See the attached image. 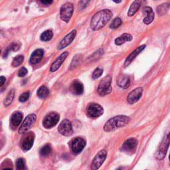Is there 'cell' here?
Listing matches in <instances>:
<instances>
[{"label": "cell", "instance_id": "cell-1", "mask_svg": "<svg viewBox=\"0 0 170 170\" xmlns=\"http://www.w3.org/2000/svg\"><path fill=\"white\" fill-rule=\"evenodd\" d=\"M112 15V12L109 9H103L97 12L92 18L91 29L93 31H98L103 28L111 19Z\"/></svg>", "mask_w": 170, "mask_h": 170}, {"label": "cell", "instance_id": "cell-2", "mask_svg": "<svg viewBox=\"0 0 170 170\" xmlns=\"http://www.w3.org/2000/svg\"><path fill=\"white\" fill-rule=\"evenodd\" d=\"M130 122V118L126 116H117L108 121L104 126V130L106 132L114 131L118 128L126 126Z\"/></svg>", "mask_w": 170, "mask_h": 170}, {"label": "cell", "instance_id": "cell-3", "mask_svg": "<svg viewBox=\"0 0 170 170\" xmlns=\"http://www.w3.org/2000/svg\"><path fill=\"white\" fill-rule=\"evenodd\" d=\"M111 84L112 77L109 75L105 76L100 82L99 88H98V93L102 96L110 94L112 89Z\"/></svg>", "mask_w": 170, "mask_h": 170}, {"label": "cell", "instance_id": "cell-4", "mask_svg": "<svg viewBox=\"0 0 170 170\" xmlns=\"http://www.w3.org/2000/svg\"><path fill=\"white\" fill-rule=\"evenodd\" d=\"M73 5L71 3H66L60 9V15L61 19L65 22L68 23L70 20L73 13Z\"/></svg>", "mask_w": 170, "mask_h": 170}, {"label": "cell", "instance_id": "cell-5", "mask_svg": "<svg viewBox=\"0 0 170 170\" xmlns=\"http://www.w3.org/2000/svg\"><path fill=\"white\" fill-rule=\"evenodd\" d=\"M60 119V116L58 113L53 112L47 115L44 118L43 124L45 128H51L57 124Z\"/></svg>", "mask_w": 170, "mask_h": 170}, {"label": "cell", "instance_id": "cell-6", "mask_svg": "<svg viewBox=\"0 0 170 170\" xmlns=\"http://www.w3.org/2000/svg\"><path fill=\"white\" fill-rule=\"evenodd\" d=\"M170 143V131L166 135V137L163 139L162 142L160 147L158 149V152L156 153V158L158 159H163L166 156L169 145Z\"/></svg>", "mask_w": 170, "mask_h": 170}, {"label": "cell", "instance_id": "cell-7", "mask_svg": "<svg viewBox=\"0 0 170 170\" xmlns=\"http://www.w3.org/2000/svg\"><path fill=\"white\" fill-rule=\"evenodd\" d=\"M138 142L135 138H129L124 142L121 148L122 151L129 154H133L136 150Z\"/></svg>", "mask_w": 170, "mask_h": 170}, {"label": "cell", "instance_id": "cell-8", "mask_svg": "<svg viewBox=\"0 0 170 170\" xmlns=\"http://www.w3.org/2000/svg\"><path fill=\"white\" fill-rule=\"evenodd\" d=\"M104 113V109L103 108L98 104L92 103L90 104L87 109V114L90 118H99Z\"/></svg>", "mask_w": 170, "mask_h": 170}, {"label": "cell", "instance_id": "cell-9", "mask_svg": "<svg viewBox=\"0 0 170 170\" xmlns=\"http://www.w3.org/2000/svg\"><path fill=\"white\" fill-rule=\"evenodd\" d=\"M86 146V141L82 138H76L70 142V148L75 154L80 153Z\"/></svg>", "mask_w": 170, "mask_h": 170}, {"label": "cell", "instance_id": "cell-10", "mask_svg": "<svg viewBox=\"0 0 170 170\" xmlns=\"http://www.w3.org/2000/svg\"><path fill=\"white\" fill-rule=\"evenodd\" d=\"M106 156L107 152L106 150H102L100 151L93 159V161H92L91 164V169L92 170L99 169V168L102 166L103 162H104L106 159Z\"/></svg>", "mask_w": 170, "mask_h": 170}, {"label": "cell", "instance_id": "cell-11", "mask_svg": "<svg viewBox=\"0 0 170 170\" xmlns=\"http://www.w3.org/2000/svg\"><path fill=\"white\" fill-rule=\"evenodd\" d=\"M36 119H37V117L35 114H32L28 115L23 122L22 126L20 127L19 132L20 134H23L27 132L34 125Z\"/></svg>", "mask_w": 170, "mask_h": 170}, {"label": "cell", "instance_id": "cell-12", "mask_svg": "<svg viewBox=\"0 0 170 170\" xmlns=\"http://www.w3.org/2000/svg\"><path fill=\"white\" fill-rule=\"evenodd\" d=\"M58 130L61 134L65 136H70L73 134V127L72 124L69 120H64L60 124Z\"/></svg>", "mask_w": 170, "mask_h": 170}, {"label": "cell", "instance_id": "cell-13", "mask_svg": "<svg viewBox=\"0 0 170 170\" xmlns=\"http://www.w3.org/2000/svg\"><path fill=\"white\" fill-rule=\"evenodd\" d=\"M76 30L72 31L70 33L66 35L65 37L62 39V41L57 46V49L59 50H62L67 47L68 45H69L72 42H73V41L75 39L76 37Z\"/></svg>", "mask_w": 170, "mask_h": 170}, {"label": "cell", "instance_id": "cell-14", "mask_svg": "<svg viewBox=\"0 0 170 170\" xmlns=\"http://www.w3.org/2000/svg\"><path fill=\"white\" fill-rule=\"evenodd\" d=\"M142 92L143 89L141 88V87H138V88H136L134 90H132L127 97L128 102L131 104L137 102L141 98Z\"/></svg>", "mask_w": 170, "mask_h": 170}, {"label": "cell", "instance_id": "cell-15", "mask_svg": "<svg viewBox=\"0 0 170 170\" xmlns=\"http://www.w3.org/2000/svg\"><path fill=\"white\" fill-rule=\"evenodd\" d=\"M35 140V135L33 132L29 133V134L25 136L22 142V148L24 152L29 151L33 145Z\"/></svg>", "mask_w": 170, "mask_h": 170}, {"label": "cell", "instance_id": "cell-16", "mask_svg": "<svg viewBox=\"0 0 170 170\" xmlns=\"http://www.w3.org/2000/svg\"><path fill=\"white\" fill-rule=\"evenodd\" d=\"M146 47V45H141L140 46V47H138V48H136L134 51H133V52H132L129 56H128V57L126 58V61H125V63H124V66L126 67V66H128V65H129L135 59V58L136 57V56L140 54L142 51L144 50V49H145Z\"/></svg>", "mask_w": 170, "mask_h": 170}, {"label": "cell", "instance_id": "cell-17", "mask_svg": "<svg viewBox=\"0 0 170 170\" xmlns=\"http://www.w3.org/2000/svg\"><path fill=\"white\" fill-rule=\"evenodd\" d=\"M68 55H69L68 52H64L63 53H62L57 58V59L52 64V65H51L50 70L51 72H55L56 70H57L61 67V66L63 64L66 58L67 57Z\"/></svg>", "mask_w": 170, "mask_h": 170}, {"label": "cell", "instance_id": "cell-18", "mask_svg": "<svg viewBox=\"0 0 170 170\" xmlns=\"http://www.w3.org/2000/svg\"><path fill=\"white\" fill-rule=\"evenodd\" d=\"M44 55V51L43 49H37L32 53L30 57V63L32 65H36L39 63L42 59Z\"/></svg>", "mask_w": 170, "mask_h": 170}, {"label": "cell", "instance_id": "cell-19", "mask_svg": "<svg viewBox=\"0 0 170 170\" xmlns=\"http://www.w3.org/2000/svg\"><path fill=\"white\" fill-rule=\"evenodd\" d=\"M144 2H145V0H135V1L131 4L129 10H128V16L132 17L133 15H134L138 11V9L140 8L142 5L144 3Z\"/></svg>", "mask_w": 170, "mask_h": 170}, {"label": "cell", "instance_id": "cell-20", "mask_svg": "<svg viewBox=\"0 0 170 170\" xmlns=\"http://www.w3.org/2000/svg\"><path fill=\"white\" fill-rule=\"evenodd\" d=\"M70 90L75 95H81L84 92V86L79 80H75L71 85Z\"/></svg>", "mask_w": 170, "mask_h": 170}, {"label": "cell", "instance_id": "cell-21", "mask_svg": "<svg viewBox=\"0 0 170 170\" xmlns=\"http://www.w3.org/2000/svg\"><path fill=\"white\" fill-rule=\"evenodd\" d=\"M143 12L144 13L146 14V17L143 19V23L146 25L150 24L154 19L155 15L153 12V9L150 7H145L143 9Z\"/></svg>", "mask_w": 170, "mask_h": 170}, {"label": "cell", "instance_id": "cell-22", "mask_svg": "<svg viewBox=\"0 0 170 170\" xmlns=\"http://www.w3.org/2000/svg\"><path fill=\"white\" fill-rule=\"evenodd\" d=\"M117 84L121 88L127 89L129 87L130 84V78L126 75H120L118 76Z\"/></svg>", "mask_w": 170, "mask_h": 170}, {"label": "cell", "instance_id": "cell-23", "mask_svg": "<svg viewBox=\"0 0 170 170\" xmlns=\"http://www.w3.org/2000/svg\"><path fill=\"white\" fill-rule=\"evenodd\" d=\"M132 36L129 33H124L119 37L115 39V44L116 45H121L125 43L127 41H130L132 40Z\"/></svg>", "mask_w": 170, "mask_h": 170}, {"label": "cell", "instance_id": "cell-24", "mask_svg": "<svg viewBox=\"0 0 170 170\" xmlns=\"http://www.w3.org/2000/svg\"><path fill=\"white\" fill-rule=\"evenodd\" d=\"M23 119V114L20 112H16L13 114L12 118H11V121L12 124L15 126H19L21 122H22Z\"/></svg>", "mask_w": 170, "mask_h": 170}, {"label": "cell", "instance_id": "cell-25", "mask_svg": "<svg viewBox=\"0 0 170 170\" xmlns=\"http://www.w3.org/2000/svg\"><path fill=\"white\" fill-rule=\"evenodd\" d=\"M169 8H170L169 4L166 3H163L160 5V6H159L156 9V11L159 16H162V15L166 14L169 11Z\"/></svg>", "mask_w": 170, "mask_h": 170}, {"label": "cell", "instance_id": "cell-26", "mask_svg": "<svg viewBox=\"0 0 170 170\" xmlns=\"http://www.w3.org/2000/svg\"><path fill=\"white\" fill-rule=\"evenodd\" d=\"M49 95V89L46 86H42L37 90V95L41 99H46Z\"/></svg>", "mask_w": 170, "mask_h": 170}, {"label": "cell", "instance_id": "cell-27", "mask_svg": "<svg viewBox=\"0 0 170 170\" xmlns=\"http://www.w3.org/2000/svg\"><path fill=\"white\" fill-rule=\"evenodd\" d=\"M82 61V56L81 55H76L75 57L73 58V61H72V63L70 65V69H75L76 68L77 66L80 65Z\"/></svg>", "mask_w": 170, "mask_h": 170}, {"label": "cell", "instance_id": "cell-28", "mask_svg": "<svg viewBox=\"0 0 170 170\" xmlns=\"http://www.w3.org/2000/svg\"><path fill=\"white\" fill-rule=\"evenodd\" d=\"M53 36V32H51V30H47V31H45V32H44L41 35L40 39L43 41H49L52 39Z\"/></svg>", "mask_w": 170, "mask_h": 170}, {"label": "cell", "instance_id": "cell-29", "mask_svg": "<svg viewBox=\"0 0 170 170\" xmlns=\"http://www.w3.org/2000/svg\"><path fill=\"white\" fill-rule=\"evenodd\" d=\"M24 57L23 55H17L15 56L12 61V66L13 67H17L21 64L23 63Z\"/></svg>", "mask_w": 170, "mask_h": 170}, {"label": "cell", "instance_id": "cell-30", "mask_svg": "<svg viewBox=\"0 0 170 170\" xmlns=\"http://www.w3.org/2000/svg\"><path fill=\"white\" fill-rule=\"evenodd\" d=\"M51 147L50 145H49V144H47V145H45L40 150V154L42 156H44V157H46V156H48L49 155H50V153H51Z\"/></svg>", "mask_w": 170, "mask_h": 170}, {"label": "cell", "instance_id": "cell-31", "mask_svg": "<svg viewBox=\"0 0 170 170\" xmlns=\"http://www.w3.org/2000/svg\"><path fill=\"white\" fill-rule=\"evenodd\" d=\"M14 94H15L14 90H12L11 91L9 92V94L7 95L6 99H5V101H4V105L5 106H8L9 104H11V103L12 102V101L13 100Z\"/></svg>", "mask_w": 170, "mask_h": 170}, {"label": "cell", "instance_id": "cell-32", "mask_svg": "<svg viewBox=\"0 0 170 170\" xmlns=\"http://www.w3.org/2000/svg\"><path fill=\"white\" fill-rule=\"evenodd\" d=\"M122 19L120 17H116L112 21V23L110 25V27L111 29H116L120 26L122 25Z\"/></svg>", "mask_w": 170, "mask_h": 170}, {"label": "cell", "instance_id": "cell-33", "mask_svg": "<svg viewBox=\"0 0 170 170\" xmlns=\"http://www.w3.org/2000/svg\"><path fill=\"white\" fill-rule=\"evenodd\" d=\"M103 73V70L102 68H96L95 71L93 72V73H92V78L94 79H99V77L102 75Z\"/></svg>", "mask_w": 170, "mask_h": 170}, {"label": "cell", "instance_id": "cell-34", "mask_svg": "<svg viewBox=\"0 0 170 170\" xmlns=\"http://www.w3.org/2000/svg\"><path fill=\"white\" fill-rule=\"evenodd\" d=\"M16 166L17 169H25V161L22 158H19L16 162Z\"/></svg>", "mask_w": 170, "mask_h": 170}, {"label": "cell", "instance_id": "cell-35", "mask_svg": "<svg viewBox=\"0 0 170 170\" xmlns=\"http://www.w3.org/2000/svg\"><path fill=\"white\" fill-rule=\"evenodd\" d=\"M20 47H21V45L19 43H13L10 45V46L8 47V49L9 51H17L19 49Z\"/></svg>", "mask_w": 170, "mask_h": 170}, {"label": "cell", "instance_id": "cell-36", "mask_svg": "<svg viewBox=\"0 0 170 170\" xmlns=\"http://www.w3.org/2000/svg\"><path fill=\"white\" fill-rule=\"evenodd\" d=\"M29 92H24V93L20 95V96L19 98V100L20 102H24L25 101H27L29 99Z\"/></svg>", "mask_w": 170, "mask_h": 170}, {"label": "cell", "instance_id": "cell-37", "mask_svg": "<svg viewBox=\"0 0 170 170\" xmlns=\"http://www.w3.org/2000/svg\"><path fill=\"white\" fill-rule=\"evenodd\" d=\"M90 2V0H80L79 3V7L80 9H84L87 6V5H88V3Z\"/></svg>", "mask_w": 170, "mask_h": 170}, {"label": "cell", "instance_id": "cell-38", "mask_svg": "<svg viewBox=\"0 0 170 170\" xmlns=\"http://www.w3.org/2000/svg\"><path fill=\"white\" fill-rule=\"evenodd\" d=\"M27 73V69H25V67H22L21 69L18 73V76L20 77H23L25 76Z\"/></svg>", "mask_w": 170, "mask_h": 170}, {"label": "cell", "instance_id": "cell-39", "mask_svg": "<svg viewBox=\"0 0 170 170\" xmlns=\"http://www.w3.org/2000/svg\"><path fill=\"white\" fill-rule=\"evenodd\" d=\"M40 2L45 6H49L53 3V0H40Z\"/></svg>", "mask_w": 170, "mask_h": 170}, {"label": "cell", "instance_id": "cell-40", "mask_svg": "<svg viewBox=\"0 0 170 170\" xmlns=\"http://www.w3.org/2000/svg\"><path fill=\"white\" fill-rule=\"evenodd\" d=\"M6 79L5 78L4 76H2L0 77V81H1V86H3V85L4 82H6Z\"/></svg>", "mask_w": 170, "mask_h": 170}, {"label": "cell", "instance_id": "cell-41", "mask_svg": "<svg viewBox=\"0 0 170 170\" xmlns=\"http://www.w3.org/2000/svg\"><path fill=\"white\" fill-rule=\"evenodd\" d=\"M113 2L116 3H121L122 0H113Z\"/></svg>", "mask_w": 170, "mask_h": 170}, {"label": "cell", "instance_id": "cell-42", "mask_svg": "<svg viewBox=\"0 0 170 170\" xmlns=\"http://www.w3.org/2000/svg\"><path fill=\"white\" fill-rule=\"evenodd\" d=\"M169 161H170V154H169Z\"/></svg>", "mask_w": 170, "mask_h": 170}]
</instances>
